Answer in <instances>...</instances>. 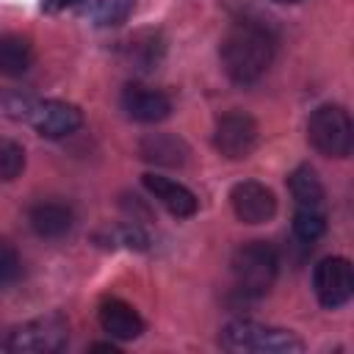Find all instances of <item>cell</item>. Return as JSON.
I'll return each instance as SVG.
<instances>
[{"mask_svg":"<svg viewBox=\"0 0 354 354\" xmlns=\"http://www.w3.org/2000/svg\"><path fill=\"white\" fill-rule=\"evenodd\" d=\"M274 61V36L254 22H238L221 39V66L230 80L246 86L266 75Z\"/></svg>","mask_w":354,"mask_h":354,"instance_id":"1","label":"cell"},{"mask_svg":"<svg viewBox=\"0 0 354 354\" xmlns=\"http://www.w3.org/2000/svg\"><path fill=\"white\" fill-rule=\"evenodd\" d=\"M221 346L227 351H254V354H301L304 343L290 329L266 326L257 321H230L221 329Z\"/></svg>","mask_w":354,"mask_h":354,"instance_id":"2","label":"cell"},{"mask_svg":"<svg viewBox=\"0 0 354 354\" xmlns=\"http://www.w3.org/2000/svg\"><path fill=\"white\" fill-rule=\"evenodd\" d=\"M279 271L277 252L266 241H249L232 254V279L241 296L260 299L271 290Z\"/></svg>","mask_w":354,"mask_h":354,"instance_id":"3","label":"cell"},{"mask_svg":"<svg viewBox=\"0 0 354 354\" xmlns=\"http://www.w3.org/2000/svg\"><path fill=\"white\" fill-rule=\"evenodd\" d=\"M310 144L326 158H346L354 144L351 116L340 105H318L307 122Z\"/></svg>","mask_w":354,"mask_h":354,"instance_id":"4","label":"cell"},{"mask_svg":"<svg viewBox=\"0 0 354 354\" xmlns=\"http://www.w3.org/2000/svg\"><path fill=\"white\" fill-rule=\"evenodd\" d=\"M69 343V324L64 315L50 313L17 326L8 335L6 348L14 354H55Z\"/></svg>","mask_w":354,"mask_h":354,"instance_id":"5","label":"cell"},{"mask_svg":"<svg viewBox=\"0 0 354 354\" xmlns=\"http://www.w3.org/2000/svg\"><path fill=\"white\" fill-rule=\"evenodd\" d=\"M257 122L243 113V111H230L224 113L218 122H216V130H213V144L216 149L230 158V160H243L254 152L257 147Z\"/></svg>","mask_w":354,"mask_h":354,"instance_id":"6","label":"cell"},{"mask_svg":"<svg viewBox=\"0 0 354 354\" xmlns=\"http://www.w3.org/2000/svg\"><path fill=\"white\" fill-rule=\"evenodd\" d=\"M313 288L324 307L337 310L354 293V268L346 257H324L313 271Z\"/></svg>","mask_w":354,"mask_h":354,"instance_id":"7","label":"cell"},{"mask_svg":"<svg viewBox=\"0 0 354 354\" xmlns=\"http://www.w3.org/2000/svg\"><path fill=\"white\" fill-rule=\"evenodd\" d=\"M28 122L33 124V130L44 138H64L69 133H75L83 124V113L77 105L64 102V100H44V102H33Z\"/></svg>","mask_w":354,"mask_h":354,"instance_id":"8","label":"cell"},{"mask_svg":"<svg viewBox=\"0 0 354 354\" xmlns=\"http://www.w3.org/2000/svg\"><path fill=\"white\" fill-rule=\"evenodd\" d=\"M230 202L235 216L243 224H263L271 221L277 213V196L268 185L257 183V180H243L238 185H232L230 191Z\"/></svg>","mask_w":354,"mask_h":354,"instance_id":"9","label":"cell"},{"mask_svg":"<svg viewBox=\"0 0 354 354\" xmlns=\"http://www.w3.org/2000/svg\"><path fill=\"white\" fill-rule=\"evenodd\" d=\"M122 108L130 119L136 122H163L171 113V100L158 91V88H147L138 83H130L122 91Z\"/></svg>","mask_w":354,"mask_h":354,"instance_id":"10","label":"cell"},{"mask_svg":"<svg viewBox=\"0 0 354 354\" xmlns=\"http://www.w3.org/2000/svg\"><path fill=\"white\" fill-rule=\"evenodd\" d=\"M144 188L177 218H188L196 213L199 207V199L194 196L191 188H185L183 183L177 180H169L163 174H144Z\"/></svg>","mask_w":354,"mask_h":354,"instance_id":"11","label":"cell"},{"mask_svg":"<svg viewBox=\"0 0 354 354\" xmlns=\"http://www.w3.org/2000/svg\"><path fill=\"white\" fill-rule=\"evenodd\" d=\"M100 326L102 332H108L116 340H136L144 332V318L138 315V310L122 299H105L97 310Z\"/></svg>","mask_w":354,"mask_h":354,"instance_id":"12","label":"cell"},{"mask_svg":"<svg viewBox=\"0 0 354 354\" xmlns=\"http://www.w3.org/2000/svg\"><path fill=\"white\" fill-rule=\"evenodd\" d=\"M28 221H30L36 235H41V238H61V235H66L72 230L75 216L61 202H39V205L30 207Z\"/></svg>","mask_w":354,"mask_h":354,"instance_id":"13","label":"cell"},{"mask_svg":"<svg viewBox=\"0 0 354 354\" xmlns=\"http://www.w3.org/2000/svg\"><path fill=\"white\" fill-rule=\"evenodd\" d=\"M138 152L144 160L158 163V166H183L188 158V147L183 138L169 136V133H149L141 138Z\"/></svg>","mask_w":354,"mask_h":354,"instance_id":"14","label":"cell"},{"mask_svg":"<svg viewBox=\"0 0 354 354\" xmlns=\"http://www.w3.org/2000/svg\"><path fill=\"white\" fill-rule=\"evenodd\" d=\"M33 64V44L17 33H0V75H25Z\"/></svg>","mask_w":354,"mask_h":354,"instance_id":"15","label":"cell"},{"mask_svg":"<svg viewBox=\"0 0 354 354\" xmlns=\"http://www.w3.org/2000/svg\"><path fill=\"white\" fill-rule=\"evenodd\" d=\"M288 188L296 199V207H318L324 210V185L310 166H296L288 177Z\"/></svg>","mask_w":354,"mask_h":354,"instance_id":"16","label":"cell"},{"mask_svg":"<svg viewBox=\"0 0 354 354\" xmlns=\"http://www.w3.org/2000/svg\"><path fill=\"white\" fill-rule=\"evenodd\" d=\"M75 8L94 25H119L127 19L133 0H75Z\"/></svg>","mask_w":354,"mask_h":354,"instance_id":"17","label":"cell"},{"mask_svg":"<svg viewBox=\"0 0 354 354\" xmlns=\"http://www.w3.org/2000/svg\"><path fill=\"white\" fill-rule=\"evenodd\" d=\"M160 53H163V41H160L158 33H149L147 30V33H138V36H133L127 41V58L133 64H138V69L155 66L158 58H160Z\"/></svg>","mask_w":354,"mask_h":354,"instance_id":"18","label":"cell"},{"mask_svg":"<svg viewBox=\"0 0 354 354\" xmlns=\"http://www.w3.org/2000/svg\"><path fill=\"white\" fill-rule=\"evenodd\" d=\"M326 232V216L318 207H296L293 213V235L304 243H315Z\"/></svg>","mask_w":354,"mask_h":354,"instance_id":"19","label":"cell"},{"mask_svg":"<svg viewBox=\"0 0 354 354\" xmlns=\"http://www.w3.org/2000/svg\"><path fill=\"white\" fill-rule=\"evenodd\" d=\"M25 169V149L11 141V138H0V180H14L19 171Z\"/></svg>","mask_w":354,"mask_h":354,"instance_id":"20","label":"cell"},{"mask_svg":"<svg viewBox=\"0 0 354 354\" xmlns=\"http://www.w3.org/2000/svg\"><path fill=\"white\" fill-rule=\"evenodd\" d=\"M33 108V100L19 94V91H8L0 88V116H11V119H28Z\"/></svg>","mask_w":354,"mask_h":354,"instance_id":"21","label":"cell"},{"mask_svg":"<svg viewBox=\"0 0 354 354\" xmlns=\"http://www.w3.org/2000/svg\"><path fill=\"white\" fill-rule=\"evenodd\" d=\"M19 274H22V260H19L17 249L8 241L0 238V288L17 282Z\"/></svg>","mask_w":354,"mask_h":354,"instance_id":"22","label":"cell"},{"mask_svg":"<svg viewBox=\"0 0 354 354\" xmlns=\"http://www.w3.org/2000/svg\"><path fill=\"white\" fill-rule=\"evenodd\" d=\"M72 3H75V0H41V8H44V11H53V14H55V11H61V8L72 6Z\"/></svg>","mask_w":354,"mask_h":354,"instance_id":"23","label":"cell"},{"mask_svg":"<svg viewBox=\"0 0 354 354\" xmlns=\"http://www.w3.org/2000/svg\"><path fill=\"white\" fill-rule=\"evenodd\" d=\"M91 351H111V354H113V351H119V348H116L113 343H91Z\"/></svg>","mask_w":354,"mask_h":354,"instance_id":"24","label":"cell"},{"mask_svg":"<svg viewBox=\"0 0 354 354\" xmlns=\"http://www.w3.org/2000/svg\"><path fill=\"white\" fill-rule=\"evenodd\" d=\"M274 3H301V0H274Z\"/></svg>","mask_w":354,"mask_h":354,"instance_id":"25","label":"cell"}]
</instances>
